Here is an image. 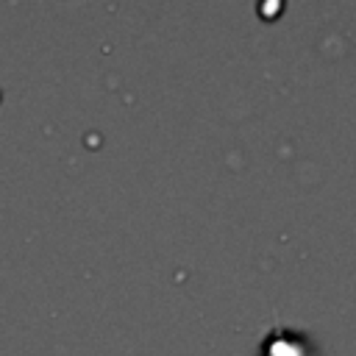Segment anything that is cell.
I'll return each mask as SVG.
<instances>
[]
</instances>
